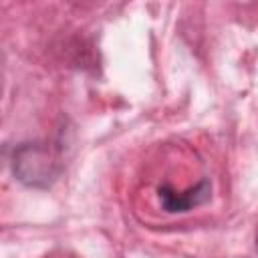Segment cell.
<instances>
[{"label":"cell","instance_id":"3","mask_svg":"<svg viewBox=\"0 0 258 258\" xmlns=\"http://www.w3.org/2000/svg\"><path fill=\"white\" fill-rule=\"evenodd\" d=\"M254 244H256V252H258V228H256V238H254Z\"/></svg>","mask_w":258,"mask_h":258},{"label":"cell","instance_id":"2","mask_svg":"<svg viewBox=\"0 0 258 258\" xmlns=\"http://www.w3.org/2000/svg\"><path fill=\"white\" fill-rule=\"evenodd\" d=\"M212 196V183L210 179H200L194 187H187L183 191H177L173 189L169 183H161L157 185V198H159V204L165 212L169 214H175V212H187L196 206H202L210 200Z\"/></svg>","mask_w":258,"mask_h":258},{"label":"cell","instance_id":"1","mask_svg":"<svg viewBox=\"0 0 258 258\" xmlns=\"http://www.w3.org/2000/svg\"><path fill=\"white\" fill-rule=\"evenodd\" d=\"M12 171L24 185L48 187L60 173V159L48 143H22L14 149Z\"/></svg>","mask_w":258,"mask_h":258}]
</instances>
